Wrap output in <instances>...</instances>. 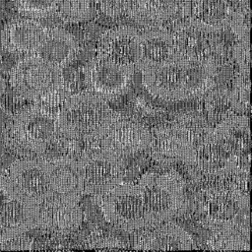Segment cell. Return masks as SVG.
<instances>
[{
    "instance_id": "cell-8",
    "label": "cell",
    "mask_w": 252,
    "mask_h": 252,
    "mask_svg": "<svg viewBox=\"0 0 252 252\" xmlns=\"http://www.w3.org/2000/svg\"><path fill=\"white\" fill-rule=\"evenodd\" d=\"M78 163L84 195H97L123 181L122 157L101 147L82 155Z\"/></svg>"
},
{
    "instance_id": "cell-11",
    "label": "cell",
    "mask_w": 252,
    "mask_h": 252,
    "mask_svg": "<svg viewBox=\"0 0 252 252\" xmlns=\"http://www.w3.org/2000/svg\"><path fill=\"white\" fill-rule=\"evenodd\" d=\"M152 133L141 123L127 119H114L98 137L100 147L120 157L148 150Z\"/></svg>"
},
{
    "instance_id": "cell-4",
    "label": "cell",
    "mask_w": 252,
    "mask_h": 252,
    "mask_svg": "<svg viewBox=\"0 0 252 252\" xmlns=\"http://www.w3.org/2000/svg\"><path fill=\"white\" fill-rule=\"evenodd\" d=\"M137 183L143 196L147 227L170 220L184 212L185 182L177 172L146 173Z\"/></svg>"
},
{
    "instance_id": "cell-1",
    "label": "cell",
    "mask_w": 252,
    "mask_h": 252,
    "mask_svg": "<svg viewBox=\"0 0 252 252\" xmlns=\"http://www.w3.org/2000/svg\"><path fill=\"white\" fill-rule=\"evenodd\" d=\"M57 134V110L38 102L13 112L2 132L6 148L23 158L43 154Z\"/></svg>"
},
{
    "instance_id": "cell-18",
    "label": "cell",
    "mask_w": 252,
    "mask_h": 252,
    "mask_svg": "<svg viewBox=\"0 0 252 252\" xmlns=\"http://www.w3.org/2000/svg\"><path fill=\"white\" fill-rule=\"evenodd\" d=\"M176 53L177 47L171 31L156 29L141 32V58L136 68L167 61Z\"/></svg>"
},
{
    "instance_id": "cell-6",
    "label": "cell",
    "mask_w": 252,
    "mask_h": 252,
    "mask_svg": "<svg viewBox=\"0 0 252 252\" xmlns=\"http://www.w3.org/2000/svg\"><path fill=\"white\" fill-rule=\"evenodd\" d=\"M3 173L16 195L30 203L42 206L55 197L46 158H17Z\"/></svg>"
},
{
    "instance_id": "cell-22",
    "label": "cell",
    "mask_w": 252,
    "mask_h": 252,
    "mask_svg": "<svg viewBox=\"0 0 252 252\" xmlns=\"http://www.w3.org/2000/svg\"><path fill=\"white\" fill-rule=\"evenodd\" d=\"M60 0H13L16 11L23 17L35 20L55 15Z\"/></svg>"
},
{
    "instance_id": "cell-26",
    "label": "cell",
    "mask_w": 252,
    "mask_h": 252,
    "mask_svg": "<svg viewBox=\"0 0 252 252\" xmlns=\"http://www.w3.org/2000/svg\"><path fill=\"white\" fill-rule=\"evenodd\" d=\"M232 55L240 69L241 75L248 76L250 71V43L237 40L233 46Z\"/></svg>"
},
{
    "instance_id": "cell-23",
    "label": "cell",
    "mask_w": 252,
    "mask_h": 252,
    "mask_svg": "<svg viewBox=\"0 0 252 252\" xmlns=\"http://www.w3.org/2000/svg\"><path fill=\"white\" fill-rule=\"evenodd\" d=\"M237 40L249 42L250 5L249 0H243L234 7L229 28Z\"/></svg>"
},
{
    "instance_id": "cell-25",
    "label": "cell",
    "mask_w": 252,
    "mask_h": 252,
    "mask_svg": "<svg viewBox=\"0 0 252 252\" xmlns=\"http://www.w3.org/2000/svg\"><path fill=\"white\" fill-rule=\"evenodd\" d=\"M95 11L107 18L118 19L129 15V0H94Z\"/></svg>"
},
{
    "instance_id": "cell-20",
    "label": "cell",
    "mask_w": 252,
    "mask_h": 252,
    "mask_svg": "<svg viewBox=\"0 0 252 252\" xmlns=\"http://www.w3.org/2000/svg\"><path fill=\"white\" fill-rule=\"evenodd\" d=\"M158 154L179 158L188 162H197V150L193 142L184 136V134L165 133L158 135V139L152 136V145Z\"/></svg>"
},
{
    "instance_id": "cell-12",
    "label": "cell",
    "mask_w": 252,
    "mask_h": 252,
    "mask_svg": "<svg viewBox=\"0 0 252 252\" xmlns=\"http://www.w3.org/2000/svg\"><path fill=\"white\" fill-rule=\"evenodd\" d=\"M48 27L39 20L22 17L10 20L0 31V47L7 53L32 54L42 42Z\"/></svg>"
},
{
    "instance_id": "cell-3",
    "label": "cell",
    "mask_w": 252,
    "mask_h": 252,
    "mask_svg": "<svg viewBox=\"0 0 252 252\" xmlns=\"http://www.w3.org/2000/svg\"><path fill=\"white\" fill-rule=\"evenodd\" d=\"M8 83L20 97L47 106L63 101L65 82L62 70L32 54L21 56L8 74Z\"/></svg>"
},
{
    "instance_id": "cell-10",
    "label": "cell",
    "mask_w": 252,
    "mask_h": 252,
    "mask_svg": "<svg viewBox=\"0 0 252 252\" xmlns=\"http://www.w3.org/2000/svg\"><path fill=\"white\" fill-rule=\"evenodd\" d=\"M234 7L232 0H182L179 14L183 22L213 34L229 28Z\"/></svg>"
},
{
    "instance_id": "cell-19",
    "label": "cell",
    "mask_w": 252,
    "mask_h": 252,
    "mask_svg": "<svg viewBox=\"0 0 252 252\" xmlns=\"http://www.w3.org/2000/svg\"><path fill=\"white\" fill-rule=\"evenodd\" d=\"M182 0H129V15L141 22L162 24L179 14Z\"/></svg>"
},
{
    "instance_id": "cell-5",
    "label": "cell",
    "mask_w": 252,
    "mask_h": 252,
    "mask_svg": "<svg viewBox=\"0 0 252 252\" xmlns=\"http://www.w3.org/2000/svg\"><path fill=\"white\" fill-rule=\"evenodd\" d=\"M105 220L126 231L147 228L143 196L138 183H124L94 195Z\"/></svg>"
},
{
    "instance_id": "cell-9",
    "label": "cell",
    "mask_w": 252,
    "mask_h": 252,
    "mask_svg": "<svg viewBox=\"0 0 252 252\" xmlns=\"http://www.w3.org/2000/svg\"><path fill=\"white\" fill-rule=\"evenodd\" d=\"M135 69L134 65L96 54L85 69L88 91L105 99L118 97L129 90Z\"/></svg>"
},
{
    "instance_id": "cell-7",
    "label": "cell",
    "mask_w": 252,
    "mask_h": 252,
    "mask_svg": "<svg viewBox=\"0 0 252 252\" xmlns=\"http://www.w3.org/2000/svg\"><path fill=\"white\" fill-rule=\"evenodd\" d=\"M186 64L187 56L177 52L167 61L141 65L137 69L141 71L143 87L151 95L166 101H180L186 99Z\"/></svg>"
},
{
    "instance_id": "cell-28",
    "label": "cell",
    "mask_w": 252,
    "mask_h": 252,
    "mask_svg": "<svg viewBox=\"0 0 252 252\" xmlns=\"http://www.w3.org/2000/svg\"><path fill=\"white\" fill-rule=\"evenodd\" d=\"M7 90V80L5 77L0 73V97L3 96Z\"/></svg>"
},
{
    "instance_id": "cell-27",
    "label": "cell",
    "mask_w": 252,
    "mask_h": 252,
    "mask_svg": "<svg viewBox=\"0 0 252 252\" xmlns=\"http://www.w3.org/2000/svg\"><path fill=\"white\" fill-rule=\"evenodd\" d=\"M16 196L17 195L13 190L8 178L3 172H0V209L9 200Z\"/></svg>"
},
{
    "instance_id": "cell-14",
    "label": "cell",
    "mask_w": 252,
    "mask_h": 252,
    "mask_svg": "<svg viewBox=\"0 0 252 252\" xmlns=\"http://www.w3.org/2000/svg\"><path fill=\"white\" fill-rule=\"evenodd\" d=\"M55 197L80 202L84 186L78 159L70 157L46 158Z\"/></svg>"
},
{
    "instance_id": "cell-13",
    "label": "cell",
    "mask_w": 252,
    "mask_h": 252,
    "mask_svg": "<svg viewBox=\"0 0 252 252\" xmlns=\"http://www.w3.org/2000/svg\"><path fill=\"white\" fill-rule=\"evenodd\" d=\"M96 54L136 68L141 58V32L129 26L109 29L99 36Z\"/></svg>"
},
{
    "instance_id": "cell-29",
    "label": "cell",
    "mask_w": 252,
    "mask_h": 252,
    "mask_svg": "<svg viewBox=\"0 0 252 252\" xmlns=\"http://www.w3.org/2000/svg\"><path fill=\"white\" fill-rule=\"evenodd\" d=\"M2 64H3V57H2V54L0 53V67L2 66Z\"/></svg>"
},
{
    "instance_id": "cell-2",
    "label": "cell",
    "mask_w": 252,
    "mask_h": 252,
    "mask_svg": "<svg viewBox=\"0 0 252 252\" xmlns=\"http://www.w3.org/2000/svg\"><path fill=\"white\" fill-rule=\"evenodd\" d=\"M117 118L106 99L90 91L66 95L57 110L58 133L71 139L97 140Z\"/></svg>"
},
{
    "instance_id": "cell-15",
    "label": "cell",
    "mask_w": 252,
    "mask_h": 252,
    "mask_svg": "<svg viewBox=\"0 0 252 252\" xmlns=\"http://www.w3.org/2000/svg\"><path fill=\"white\" fill-rule=\"evenodd\" d=\"M148 233L136 244L135 249L152 251H173L193 249L192 236L180 225L169 220L152 226Z\"/></svg>"
},
{
    "instance_id": "cell-17",
    "label": "cell",
    "mask_w": 252,
    "mask_h": 252,
    "mask_svg": "<svg viewBox=\"0 0 252 252\" xmlns=\"http://www.w3.org/2000/svg\"><path fill=\"white\" fill-rule=\"evenodd\" d=\"M83 221L79 202L54 197L40 206V227L60 232L77 229Z\"/></svg>"
},
{
    "instance_id": "cell-21",
    "label": "cell",
    "mask_w": 252,
    "mask_h": 252,
    "mask_svg": "<svg viewBox=\"0 0 252 252\" xmlns=\"http://www.w3.org/2000/svg\"><path fill=\"white\" fill-rule=\"evenodd\" d=\"M94 12V0H60L55 15L64 23L80 24L90 21Z\"/></svg>"
},
{
    "instance_id": "cell-30",
    "label": "cell",
    "mask_w": 252,
    "mask_h": 252,
    "mask_svg": "<svg viewBox=\"0 0 252 252\" xmlns=\"http://www.w3.org/2000/svg\"><path fill=\"white\" fill-rule=\"evenodd\" d=\"M0 19H1V9H0Z\"/></svg>"
},
{
    "instance_id": "cell-24",
    "label": "cell",
    "mask_w": 252,
    "mask_h": 252,
    "mask_svg": "<svg viewBox=\"0 0 252 252\" xmlns=\"http://www.w3.org/2000/svg\"><path fill=\"white\" fill-rule=\"evenodd\" d=\"M250 82L249 78L240 75L235 78L232 91L228 94V101L231 108L238 112H243L249 108Z\"/></svg>"
},
{
    "instance_id": "cell-16",
    "label": "cell",
    "mask_w": 252,
    "mask_h": 252,
    "mask_svg": "<svg viewBox=\"0 0 252 252\" xmlns=\"http://www.w3.org/2000/svg\"><path fill=\"white\" fill-rule=\"evenodd\" d=\"M78 51V42L69 32L60 28H48L34 54L63 71L75 59Z\"/></svg>"
}]
</instances>
